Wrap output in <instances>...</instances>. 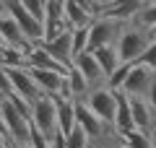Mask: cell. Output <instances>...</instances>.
<instances>
[{
    "mask_svg": "<svg viewBox=\"0 0 156 148\" xmlns=\"http://www.w3.org/2000/svg\"><path fill=\"white\" fill-rule=\"evenodd\" d=\"M143 99H146V104L156 112V76H154V81H151V86H148V91H146Z\"/></svg>",
    "mask_w": 156,
    "mask_h": 148,
    "instance_id": "obj_28",
    "label": "cell"
},
{
    "mask_svg": "<svg viewBox=\"0 0 156 148\" xmlns=\"http://www.w3.org/2000/svg\"><path fill=\"white\" fill-rule=\"evenodd\" d=\"M18 3H21V5L26 8L34 18H39V21H42V16H44V3H47V0H18Z\"/></svg>",
    "mask_w": 156,
    "mask_h": 148,
    "instance_id": "obj_26",
    "label": "cell"
},
{
    "mask_svg": "<svg viewBox=\"0 0 156 148\" xmlns=\"http://www.w3.org/2000/svg\"><path fill=\"white\" fill-rule=\"evenodd\" d=\"M60 3H65V0H60Z\"/></svg>",
    "mask_w": 156,
    "mask_h": 148,
    "instance_id": "obj_42",
    "label": "cell"
},
{
    "mask_svg": "<svg viewBox=\"0 0 156 148\" xmlns=\"http://www.w3.org/2000/svg\"><path fill=\"white\" fill-rule=\"evenodd\" d=\"M117 96V107H115V120H112V130L117 135H125V132L135 130L133 125V115H130V96L122 91H115Z\"/></svg>",
    "mask_w": 156,
    "mask_h": 148,
    "instance_id": "obj_13",
    "label": "cell"
},
{
    "mask_svg": "<svg viewBox=\"0 0 156 148\" xmlns=\"http://www.w3.org/2000/svg\"><path fill=\"white\" fill-rule=\"evenodd\" d=\"M8 13V0H0V16H5Z\"/></svg>",
    "mask_w": 156,
    "mask_h": 148,
    "instance_id": "obj_35",
    "label": "cell"
},
{
    "mask_svg": "<svg viewBox=\"0 0 156 148\" xmlns=\"http://www.w3.org/2000/svg\"><path fill=\"white\" fill-rule=\"evenodd\" d=\"M148 37L156 42V23H151V26H148Z\"/></svg>",
    "mask_w": 156,
    "mask_h": 148,
    "instance_id": "obj_36",
    "label": "cell"
},
{
    "mask_svg": "<svg viewBox=\"0 0 156 148\" xmlns=\"http://www.w3.org/2000/svg\"><path fill=\"white\" fill-rule=\"evenodd\" d=\"M91 148H99V146H91Z\"/></svg>",
    "mask_w": 156,
    "mask_h": 148,
    "instance_id": "obj_41",
    "label": "cell"
},
{
    "mask_svg": "<svg viewBox=\"0 0 156 148\" xmlns=\"http://www.w3.org/2000/svg\"><path fill=\"white\" fill-rule=\"evenodd\" d=\"M0 44H3V37H0Z\"/></svg>",
    "mask_w": 156,
    "mask_h": 148,
    "instance_id": "obj_39",
    "label": "cell"
},
{
    "mask_svg": "<svg viewBox=\"0 0 156 148\" xmlns=\"http://www.w3.org/2000/svg\"><path fill=\"white\" fill-rule=\"evenodd\" d=\"M13 148H31L29 143H21V146H13Z\"/></svg>",
    "mask_w": 156,
    "mask_h": 148,
    "instance_id": "obj_37",
    "label": "cell"
},
{
    "mask_svg": "<svg viewBox=\"0 0 156 148\" xmlns=\"http://www.w3.org/2000/svg\"><path fill=\"white\" fill-rule=\"evenodd\" d=\"M146 3H148V0H117L115 5L104 8L101 13H104V16L117 18V21H122V23H128V21H135V16L143 11Z\"/></svg>",
    "mask_w": 156,
    "mask_h": 148,
    "instance_id": "obj_16",
    "label": "cell"
},
{
    "mask_svg": "<svg viewBox=\"0 0 156 148\" xmlns=\"http://www.w3.org/2000/svg\"><path fill=\"white\" fill-rule=\"evenodd\" d=\"M29 120L37 127L47 140H52L57 132V112H55V99L52 96H42L31 101V112H29Z\"/></svg>",
    "mask_w": 156,
    "mask_h": 148,
    "instance_id": "obj_4",
    "label": "cell"
},
{
    "mask_svg": "<svg viewBox=\"0 0 156 148\" xmlns=\"http://www.w3.org/2000/svg\"><path fill=\"white\" fill-rule=\"evenodd\" d=\"M122 26H125L122 21L99 13V16L89 23V42H86V49L94 52V49H99V47H112V44L117 42V37H120V31H122Z\"/></svg>",
    "mask_w": 156,
    "mask_h": 148,
    "instance_id": "obj_2",
    "label": "cell"
},
{
    "mask_svg": "<svg viewBox=\"0 0 156 148\" xmlns=\"http://www.w3.org/2000/svg\"><path fill=\"white\" fill-rule=\"evenodd\" d=\"M117 0H96V5H99V13L104 11V8H109V5H115Z\"/></svg>",
    "mask_w": 156,
    "mask_h": 148,
    "instance_id": "obj_32",
    "label": "cell"
},
{
    "mask_svg": "<svg viewBox=\"0 0 156 148\" xmlns=\"http://www.w3.org/2000/svg\"><path fill=\"white\" fill-rule=\"evenodd\" d=\"M8 16H11L13 21L21 26L23 37H26L31 44H37V42H42V39H44V26H42V21H39V18H34L31 13H29L21 3H18V0H8Z\"/></svg>",
    "mask_w": 156,
    "mask_h": 148,
    "instance_id": "obj_6",
    "label": "cell"
},
{
    "mask_svg": "<svg viewBox=\"0 0 156 148\" xmlns=\"http://www.w3.org/2000/svg\"><path fill=\"white\" fill-rule=\"evenodd\" d=\"M148 3H156V0H148Z\"/></svg>",
    "mask_w": 156,
    "mask_h": 148,
    "instance_id": "obj_40",
    "label": "cell"
},
{
    "mask_svg": "<svg viewBox=\"0 0 156 148\" xmlns=\"http://www.w3.org/2000/svg\"><path fill=\"white\" fill-rule=\"evenodd\" d=\"M154 76H156L154 68L143 65V62H133L130 70H128V76H125V81H122V88H120V91L128 93V96H146V91H148Z\"/></svg>",
    "mask_w": 156,
    "mask_h": 148,
    "instance_id": "obj_7",
    "label": "cell"
},
{
    "mask_svg": "<svg viewBox=\"0 0 156 148\" xmlns=\"http://www.w3.org/2000/svg\"><path fill=\"white\" fill-rule=\"evenodd\" d=\"M5 73H8V83H11V93L26 99L29 104H31L34 99L42 96V91L37 88V83H34L29 68H5Z\"/></svg>",
    "mask_w": 156,
    "mask_h": 148,
    "instance_id": "obj_8",
    "label": "cell"
},
{
    "mask_svg": "<svg viewBox=\"0 0 156 148\" xmlns=\"http://www.w3.org/2000/svg\"><path fill=\"white\" fill-rule=\"evenodd\" d=\"M0 117H3V125H5V132H8V140L13 146H21V143H29V132H31V120L26 115L16 109L11 104V99L3 96L0 101Z\"/></svg>",
    "mask_w": 156,
    "mask_h": 148,
    "instance_id": "obj_3",
    "label": "cell"
},
{
    "mask_svg": "<svg viewBox=\"0 0 156 148\" xmlns=\"http://www.w3.org/2000/svg\"><path fill=\"white\" fill-rule=\"evenodd\" d=\"M135 23H140V26H146V29H148L151 23H156V3H146L143 11L135 16Z\"/></svg>",
    "mask_w": 156,
    "mask_h": 148,
    "instance_id": "obj_25",
    "label": "cell"
},
{
    "mask_svg": "<svg viewBox=\"0 0 156 148\" xmlns=\"http://www.w3.org/2000/svg\"><path fill=\"white\" fill-rule=\"evenodd\" d=\"M151 42H154V39L148 37V29L140 26V23H135V21H128L122 26V31H120V37H117V42H115L120 62H135Z\"/></svg>",
    "mask_w": 156,
    "mask_h": 148,
    "instance_id": "obj_1",
    "label": "cell"
},
{
    "mask_svg": "<svg viewBox=\"0 0 156 148\" xmlns=\"http://www.w3.org/2000/svg\"><path fill=\"white\" fill-rule=\"evenodd\" d=\"M86 42H89V26H81V29H70V49H73V57L78 52L86 49Z\"/></svg>",
    "mask_w": 156,
    "mask_h": 148,
    "instance_id": "obj_24",
    "label": "cell"
},
{
    "mask_svg": "<svg viewBox=\"0 0 156 148\" xmlns=\"http://www.w3.org/2000/svg\"><path fill=\"white\" fill-rule=\"evenodd\" d=\"M0 148H13V143H11V140H8V138H5V135H0Z\"/></svg>",
    "mask_w": 156,
    "mask_h": 148,
    "instance_id": "obj_34",
    "label": "cell"
},
{
    "mask_svg": "<svg viewBox=\"0 0 156 148\" xmlns=\"http://www.w3.org/2000/svg\"><path fill=\"white\" fill-rule=\"evenodd\" d=\"M52 99H55V112H57V132L68 135L76 127V107L70 99H60V96H52Z\"/></svg>",
    "mask_w": 156,
    "mask_h": 148,
    "instance_id": "obj_19",
    "label": "cell"
},
{
    "mask_svg": "<svg viewBox=\"0 0 156 148\" xmlns=\"http://www.w3.org/2000/svg\"><path fill=\"white\" fill-rule=\"evenodd\" d=\"M37 44H42V47L50 52L52 57H55L60 65H65V68H70V62H73V49H70V29H62V31H57L55 37H50V39H42V42H37Z\"/></svg>",
    "mask_w": 156,
    "mask_h": 148,
    "instance_id": "obj_9",
    "label": "cell"
},
{
    "mask_svg": "<svg viewBox=\"0 0 156 148\" xmlns=\"http://www.w3.org/2000/svg\"><path fill=\"white\" fill-rule=\"evenodd\" d=\"M120 143L128 146V148H151L148 135L140 132V130H130V132H125V135H120Z\"/></svg>",
    "mask_w": 156,
    "mask_h": 148,
    "instance_id": "obj_23",
    "label": "cell"
},
{
    "mask_svg": "<svg viewBox=\"0 0 156 148\" xmlns=\"http://www.w3.org/2000/svg\"><path fill=\"white\" fill-rule=\"evenodd\" d=\"M148 140H151V148H156V125L151 127V132H148Z\"/></svg>",
    "mask_w": 156,
    "mask_h": 148,
    "instance_id": "obj_33",
    "label": "cell"
},
{
    "mask_svg": "<svg viewBox=\"0 0 156 148\" xmlns=\"http://www.w3.org/2000/svg\"><path fill=\"white\" fill-rule=\"evenodd\" d=\"M0 37H3V44H13V47H21V49H31V42H29L26 37H23L21 26H18L16 21H13L11 16H0Z\"/></svg>",
    "mask_w": 156,
    "mask_h": 148,
    "instance_id": "obj_17",
    "label": "cell"
},
{
    "mask_svg": "<svg viewBox=\"0 0 156 148\" xmlns=\"http://www.w3.org/2000/svg\"><path fill=\"white\" fill-rule=\"evenodd\" d=\"M65 81H68V88H70V93H73V101H76V99H83L86 93H89V81H86L83 76H81V73L76 70V68H68V73H65Z\"/></svg>",
    "mask_w": 156,
    "mask_h": 148,
    "instance_id": "obj_21",
    "label": "cell"
},
{
    "mask_svg": "<svg viewBox=\"0 0 156 148\" xmlns=\"http://www.w3.org/2000/svg\"><path fill=\"white\" fill-rule=\"evenodd\" d=\"M0 93L3 96H8L11 93V83H8V73H5V68L0 65Z\"/></svg>",
    "mask_w": 156,
    "mask_h": 148,
    "instance_id": "obj_29",
    "label": "cell"
},
{
    "mask_svg": "<svg viewBox=\"0 0 156 148\" xmlns=\"http://www.w3.org/2000/svg\"><path fill=\"white\" fill-rule=\"evenodd\" d=\"M65 148H91V140H89V135L83 132L81 125H76L65 135Z\"/></svg>",
    "mask_w": 156,
    "mask_h": 148,
    "instance_id": "obj_22",
    "label": "cell"
},
{
    "mask_svg": "<svg viewBox=\"0 0 156 148\" xmlns=\"http://www.w3.org/2000/svg\"><path fill=\"white\" fill-rule=\"evenodd\" d=\"M62 16H65V23L68 29H81V26H89L94 21V13H89L86 8H81L76 0H65L62 3Z\"/></svg>",
    "mask_w": 156,
    "mask_h": 148,
    "instance_id": "obj_18",
    "label": "cell"
},
{
    "mask_svg": "<svg viewBox=\"0 0 156 148\" xmlns=\"http://www.w3.org/2000/svg\"><path fill=\"white\" fill-rule=\"evenodd\" d=\"M130 115H133V125H135V130L146 132V135H148L151 127L156 125V112L151 109L148 104H146V99H143V96H130Z\"/></svg>",
    "mask_w": 156,
    "mask_h": 148,
    "instance_id": "obj_11",
    "label": "cell"
},
{
    "mask_svg": "<svg viewBox=\"0 0 156 148\" xmlns=\"http://www.w3.org/2000/svg\"><path fill=\"white\" fill-rule=\"evenodd\" d=\"M70 65L76 68V70L81 73L86 81H89V86H91V88H94V86H101V83H104V73H101V68H99V62H96L94 52H89V49L78 52V55L73 57Z\"/></svg>",
    "mask_w": 156,
    "mask_h": 148,
    "instance_id": "obj_10",
    "label": "cell"
},
{
    "mask_svg": "<svg viewBox=\"0 0 156 148\" xmlns=\"http://www.w3.org/2000/svg\"><path fill=\"white\" fill-rule=\"evenodd\" d=\"M83 104L89 107L104 125H112V120H115V107H117V96H115V91H112L107 83L89 88V93L83 96Z\"/></svg>",
    "mask_w": 156,
    "mask_h": 148,
    "instance_id": "obj_5",
    "label": "cell"
},
{
    "mask_svg": "<svg viewBox=\"0 0 156 148\" xmlns=\"http://www.w3.org/2000/svg\"><path fill=\"white\" fill-rule=\"evenodd\" d=\"M135 62H143V65H148V68H156V42H151Z\"/></svg>",
    "mask_w": 156,
    "mask_h": 148,
    "instance_id": "obj_27",
    "label": "cell"
},
{
    "mask_svg": "<svg viewBox=\"0 0 156 148\" xmlns=\"http://www.w3.org/2000/svg\"><path fill=\"white\" fill-rule=\"evenodd\" d=\"M81 8H86L89 13H94V16H99V5H96V0H76Z\"/></svg>",
    "mask_w": 156,
    "mask_h": 148,
    "instance_id": "obj_30",
    "label": "cell"
},
{
    "mask_svg": "<svg viewBox=\"0 0 156 148\" xmlns=\"http://www.w3.org/2000/svg\"><path fill=\"white\" fill-rule=\"evenodd\" d=\"M94 57H96V62H99V68H101V73H104V78L109 76L117 65H120V57H117L115 44H112V47H99V49H94Z\"/></svg>",
    "mask_w": 156,
    "mask_h": 148,
    "instance_id": "obj_20",
    "label": "cell"
},
{
    "mask_svg": "<svg viewBox=\"0 0 156 148\" xmlns=\"http://www.w3.org/2000/svg\"><path fill=\"white\" fill-rule=\"evenodd\" d=\"M115 148H128V146H122V143H120V140H117V146Z\"/></svg>",
    "mask_w": 156,
    "mask_h": 148,
    "instance_id": "obj_38",
    "label": "cell"
},
{
    "mask_svg": "<svg viewBox=\"0 0 156 148\" xmlns=\"http://www.w3.org/2000/svg\"><path fill=\"white\" fill-rule=\"evenodd\" d=\"M42 26H44V39H50V37H55L57 31L68 29L65 16H62V3H60V0H47V3H44Z\"/></svg>",
    "mask_w": 156,
    "mask_h": 148,
    "instance_id": "obj_12",
    "label": "cell"
},
{
    "mask_svg": "<svg viewBox=\"0 0 156 148\" xmlns=\"http://www.w3.org/2000/svg\"><path fill=\"white\" fill-rule=\"evenodd\" d=\"M26 68H44V70H57V73H68L65 65H60V62L55 60V57L47 52L42 44H31V49L26 52Z\"/></svg>",
    "mask_w": 156,
    "mask_h": 148,
    "instance_id": "obj_15",
    "label": "cell"
},
{
    "mask_svg": "<svg viewBox=\"0 0 156 148\" xmlns=\"http://www.w3.org/2000/svg\"><path fill=\"white\" fill-rule=\"evenodd\" d=\"M50 148H65V135L62 132H55V138L50 140Z\"/></svg>",
    "mask_w": 156,
    "mask_h": 148,
    "instance_id": "obj_31",
    "label": "cell"
},
{
    "mask_svg": "<svg viewBox=\"0 0 156 148\" xmlns=\"http://www.w3.org/2000/svg\"><path fill=\"white\" fill-rule=\"evenodd\" d=\"M29 73H31V78H34V83H37V88L44 93V96H57V91H60V86H62L65 73L44 70V68H29Z\"/></svg>",
    "mask_w": 156,
    "mask_h": 148,
    "instance_id": "obj_14",
    "label": "cell"
}]
</instances>
